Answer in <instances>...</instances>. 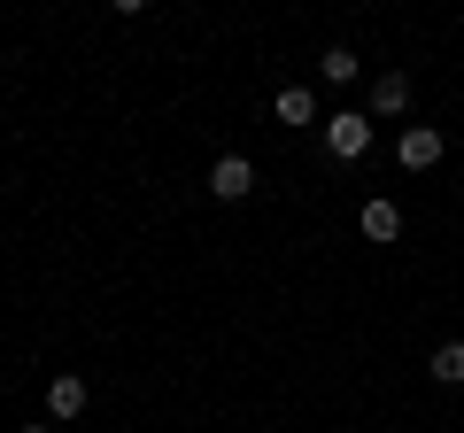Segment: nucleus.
<instances>
[{"mask_svg":"<svg viewBox=\"0 0 464 433\" xmlns=\"http://www.w3.org/2000/svg\"><path fill=\"white\" fill-rule=\"evenodd\" d=\"M85 395H93V387H85L78 371H54V380H47V410H54V418H78Z\"/></svg>","mask_w":464,"mask_h":433,"instance_id":"39448f33","label":"nucleus"},{"mask_svg":"<svg viewBox=\"0 0 464 433\" xmlns=\"http://www.w3.org/2000/svg\"><path fill=\"white\" fill-rule=\"evenodd\" d=\"M402 109H411V78L402 70H380L372 78V117H402Z\"/></svg>","mask_w":464,"mask_h":433,"instance_id":"20e7f679","label":"nucleus"},{"mask_svg":"<svg viewBox=\"0 0 464 433\" xmlns=\"http://www.w3.org/2000/svg\"><path fill=\"white\" fill-rule=\"evenodd\" d=\"M426 371H433L441 387H464V341H441V349L426 356Z\"/></svg>","mask_w":464,"mask_h":433,"instance_id":"6e6552de","label":"nucleus"},{"mask_svg":"<svg viewBox=\"0 0 464 433\" xmlns=\"http://www.w3.org/2000/svg\"><path fill=\"white\" fill-rule=\"evenodd\" d=\"M325 155H333V163L372 155V117H364V109H333V117H325Z\"/></svg>","mask_w":464,"mask_h":433,"instance_id":"f257e3e1","label":"nucleus"},{"mask_svg":"<svg viewBox=\"0 0 464 433\" xmlns=\"http://www.w3.org/2000/svg\"><path fill=\"white\" fill-rule=\"evenodd\" d=\"M16 433H54V426H16Z\"/></svg>","mask_w":464,"mask_h":433,"instance_id":"9d476101","label":"nucleus"},{"mask_svg":"<svg viewBox=\"0 0 464 433\" xmlns=\"http://www.w3.org/2000/svg\"><path fill=\"white\" fill-rule=\"evenodd\" d=\"M356 70H364V63H356L348 47H325V78H333V85H356Z\"/></svg>","mask_w":464,"mask_h":433,"instance_id":"1a4fd4ad","label":"nucleus"},{"mask_svg":"<svg viewBox=\"0 0 464 433\" xmlns=\"http://www.w3.org/2000/svg\"><path fill=\"white\" fill-rule=\"evenodd\" d=\"M271 117H279V124H317V93H310V85H286V93L271 101Z\"/></svg>","mask_w":464,"mask_h":433,"instance_id":"423d86ee","label":"nucleus"},{"mask_svg":"<svg viewBox=\"0 0 464 433\" xmlns=\"http://www.w3.org/2000/svg\"><path fill=\"white\" fill-rule=\"evenodd\" d=\"M364 240H402V209L395 201H364Z\"/></svg>","mask_w":464,"mask_h":433,"instance_id":"0eeeda50","label":"nucleus"},{"mask_svg":"<svg viewBox=\"0 0 464 433\" xmlns=\"http://www.w3.org/2000/svg\"><path fill=\"white\" fill-rule=\"evenodd\" d=\"M395 155H402V170H433L441 163V132H433V124H411V132L395 140Z\"/></svg>","mask_w":464,"mask_h":433,"instance_id":"7ed1b4c3","label":"nucleus"},{"mask_svg":"<svg viewBox=\"0 0 464 433\" xmlns=\"http://www.w3.org/2000/svg\"><path fill=\"white\" fill-rule=\"evenodd\" d=\"M209 194L217 201H248L256 194V163H248V155H217V163H209Z\"/></svg>","mask_w":464,"mask_h":433,"instance_id":"f03ea898","label":"nucleus"}]
</instances>
